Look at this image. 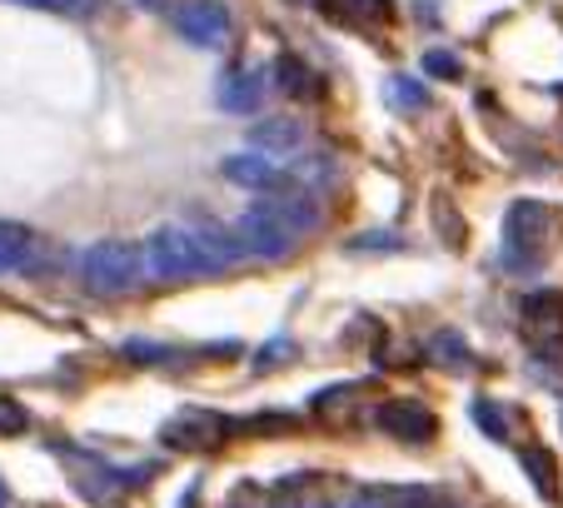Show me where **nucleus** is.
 <instances>
[{
	"label": "nucleus",
	"instance_id": "nucleus-1",
	"mask_svg": "<svg viewBox=\"0 0 563 508\" xmlns=\"http://www.w3.org/2000/svg\"><path fill=\"white\" fill-rule=\"evenodd\" d=\"M314 220L319 214L305 195L275 190V195H265L255 210H245L240 220H234V234H240L245 250L260 254V259H285V254H295L299 240L314 230Z\"/></svg>",
	"mask_w": 563,
	"mask_h": 508
},
{
	"label": "nucleus",
	"instance_id": "nucleus-2",
	"mask_svg": "<svg viewBox=\"0 0 563 508\" xmlns=\"http://www.w3.org/2000/svg\"><path fill=\"white\" fill-rule=\"evenodd\" d=\"M140 259H145V279H159V285H190V279L220 275L214 259L205 254L195 224H159V230H150L145 244H140Z\"/></svg>",
	"mask_w": 563,
	"mask_h": 508
},
{
	"label": "nucleus",
	"instance_id": "nucleus-3",
	"mask_svg": "<svg viewBox=\"0 0 563 508\" xmlns=\"http://www.w3.org/2000/svg\"><path fill=\"white\" fill-rule=\"evenodd\" d=\"M563 230V214L543 200H514L504 214V265L509 269H539L549 265V250Z\"/></svg>",
	"mask_w": 563,
	"mask_h": 508
},
{
	"label": "nucleus",
	"instance_id": "nucleus-4",
	"mask_svg": "<svg viewBox=\"0 0 563 508\" xmlns=\"http://www.w3.org/2000/svg\"><path fill=\"white\" fill-rule=\"evenodd\" d=\"M80 279H86L96 295H125L145 279V259H140L135 244L125 240H100L80 254Z\"/></svg>",
	"mask_w": 563,
	"mask_h": 508
},
{
	"label": "nucleus",
	"instance_id": "nucleus-5",
	"mask_svg": "<svg viewBox=\"0 0 563 508\" xmlns=\"http://www.w3.org/2000/svg\"><path fill=\"white\" fill-rule=\"evenodd\" d=\"M165 15H170L175 35L200 45V51H224L234 35V15L224 0H175Z\"/></svg>",
	"mask_w": 563,
	"mask_h": 508
},
{
	"label": "nucleus",
	"instance_id": "nucleus-6",
	"mask_svg": "<svg viewBox=\"0 0 563 508\" xmlns=\"http://www.w3.org/2000/svg\"><path fill=\"white\" fill-rule=\"evenodd\" d=\"M519 329L533 339L539 354H553V360H559V350H563V295H553V289L523 295L519 299Z\"/></svg>",
	"mask_w": 563,
	"mask_h": 508
},
{
	"label": "nucleus",
	"instance_id": "nucleus-7",
	"mask_svg": "<svg viewBox=\"0 0 563 508\" xmlns=\"http://www.w3.org/2000/svg\"><path fill=\"white\" fill-rule=\"evenodd\" d=\"M374 423H379L389 439H399V444H429V439L439 434L434 409L419 399H384L379 409H374Z\"/></svg>",
	"mask_w": 563,
	"mask_h": 508
},
{
	"label": "nucleus",
	"instance_id": "nucleus-8",
	"mask_svg": "<svg viewBox=\"0 0 563 508\" xmlns=\"http://www.w3.org/2000/svg\"><path fill=\"white\" fill-rule=\"evenodd\" d=\"M230 439V423L220 413H180L159 429V444L165 449H185V454H200V449H214Z\"/></svg>",
	"mask_w": 563,
	"mask_h": 508
},
{
	"label": "nucleus",
	"instance_id": "nucleus-9",
	"mask_svg": "<svg viewBox=\"0 0 563 508\" xmlns=\"http://www.w3.org/2000/svg\"><path fill=\"white\" fill-rule=\"evenodd\" d=\"M220 169H224V180H230V185H240V190H255V195L295 190L285 169H279L269 155H260V150H250V155H230Z\"/></svg>",
	"mask_w": 563,
	"mask_h": 508
},
{
	"label": "nucleus",
	"instance_id": "nucleus-10",
	"mask_svg": "<svg viewBox=\"0 0 563 508\" xmlns=\"http://www.w3.org/2000/svg\"><path fill=\"white\" fill-rule=\"evenodd\" d=\"M250 145H255L260 155H279V159H295L299 150L309 145V130L299 125L295 115H269V120H260V125L250 130Z\"/></svg>",
	"mask_w": 563,
	"mask_h": 508
},
{
	"label": "nucleus",
	"instance_id": "nucleus-11",
	"mask_svg": "<svg viewBox=\"0 0 563 508\" xmlns=\"http://www.w3.org/2000/svg\"><path fill=\"white\" fill-rule=\"evenodd\" d=\"M265 106V75L260 70H230L220 80V110L224 115H255Z\"/></svg>",
	"mask_w": 563,
	"mask_h": 508
},
{
	"label": "nucleus",
	"instance_id": "nucleus-12",
	"mask_svg": "<svg viewBox=\"0 0 563 508\" xmlns=\"http://www.w3.org/2000/svg\"><path fill=\"white\" fill-rule=\"evenodd\" d=\"M70 478L80 484V494H86L90 504H115L120 498V474L100 464L96 454H70Z\"/></svg>",
	"mask_w": 563,
	"mask_h": 508
},
{
	"label": "nucleus",
	"instance_id": "nucleus-13",
	"mask_svg": "<svg viewBox=\"0 0 563 508\" xmlns=\"http://www.w3.org/2000/svg\"><path fill=\"white\" fill-rule=\"evenodd\" d=\"M35 254H41V234H35L31 224L0 220V275H21V269H31Z\"/></svg>",
	"mask_w": 563,
	"mask_h": 508
},
{
	"label": "nucleus",
	"instance_id": "nucleus-14",
	"mask_svg": "<svg viewBox=\"0 0 563 508\" xmlns=\"http://www.w3.org/2000/svg\"><path fill=\"white\" fill-rule=\"evenodd\" d=\"M195 234H200V244H205V254L214 259V269H230V265H240L245 259V240L234 234V224H220V220H195Z\"/></svg>",
	"mask_w": 563,
	"mask_h": 508
},
{
	"label": "nucleus",
	"instance_id": "nucleus-15",
	"mask_svg": "<svg viewBox=\"0 0 563 508\" xmlns=\"http://www.w3.org/2000/svg\"><path fill=\"white\" fill-rule=\"evenodd\" d=\"M275 85H279V100H299V106L319 100V75L309 70L299 55H279L275 60Z\"/></svg>",
	"mask_w": 563,
	"mask_h": 508
},
{
	"label": "nucleus",
	"instance_id": "nucleus-16",
	"mask_svg": "<svg viewBox=\"0 0 563 508\" xmlns=\"http://www.w3.org/2000/svg\"><path fill=\"white\" fill-rule=\"evenodd\" d=\"M319 11L334 25H384L394 15L389 0H319Z\"/></svg>",
	"mask_w": 563,
	"mask_h": 508
},
{
	"label": "nucleus",
	"instance_id": "nucleus-17",
	"mask_svg": "<svg viewBox=\"0 0 563 508\" xmlns=\"http://www.w3.org/2000/svg\"><path fill=\"white\" fill-rule=\"evenodd\" d=\"M519 464H523V474L533 478V488H539L549 504H559V459H553L543 444H523L519 449Z\"/></svg>",
	"mask_w": 563,
	"mask_h": 508
},
{
	"label": "nucleus",
	"instance_id": "nucleus-18",
	"mask_svg": "<svg viewBox=\"0 0 563 508\" xmlns=\"http://www.w3.org/2000/svg\"><path fill=\"white\" fill-rule=\"evenodd\" d=\"M360 399V384H340V389H324V394H314V404L309 409L319 413V419H344V409Z\"/></svg>",
	"mask_w": 563,
	"mask_h": 508
},
{
	"label": "nucleus",
	"instance_id": "nucleus-19",
	"mask_svg": "<svg viewBox=\"0 0 563 508\" xmlns=\"http://www.w3.org/2000/svg\"><path fill=\"white\" fill-rule=\"evenodd\" d=\"M389 106L405 110V115H419V110H424V85L409 80V75H394L389 80Z\"/></svg>",
	"mask_w": 563,
	"mask_h": 508
},
{
	"label": "nucleus",
	"instance_id": "nucleus-20",
	"mask_svg": "<svg viewBox=\"0 0 563 508\" xmlns=\"http://www.w3.org/2000/svg\"><path fill=\"white\" fill-rule=\"evenodd\" d=\"M504 409L494 399H474V423H484V434L489 439H509V429H504Z\"/></svg>",
	"mask_w": 563,
	"mask_h": 508
},
{
	"label": "nucleus",
	"instance_id": "nucleus-21",
	"mask_svg": "<svg viewBox=\"0 0 563 508\" xmlns=\"http://www.w3.org/2000/svg\"><path fill=\"white\" fill-rule=\"evenodd\" d=\"M25 429H31V413H25L15 399H0V434L15 439V434H25Z\"/></svg>",
	"mask_w": 563,
	"mask_h": 508
},
{
	"label": "nucleus",
	"instance_id": "nucleus-22",
	"mask_svg": "<svg viewBox=\"0 0 563 508\" xmlns=\"http://www.w3.org/2000/svg\"><path fill=\"white\" fill-rule=\"evenodd\" d=\"M21 5H35V11H51V15H90L100 0H21Z\"/></svg>",
	"mask_w": 563,
	"mask_h": 508
},
{
	"label": "nucleus",
	"instance_id": "nucleus-23",
	"mask_svg": "<svg viewBox=\"0 0 563 508\" xmlns=\"http://www.w3.org/2000/svg\"><path fill=\"white\" fill-rule=\"evenodd\" d=\"M275 508H334V504H324L319 494H295V484H279L275 488Z\"/></svg>",
	"mask_w": 563,
	"mask_h": 508
},
{
	"label": "nucleus",
	"instance_id": "nucleus-24",
	"mask_svg": "<svg viewBox=\"0 0 563 508\" xmlns=\"http://www.w3.org/2000/svg\"><path fill=\"white\" fill-rule=\"evenodd\" d=\"M424 70L439 75V80H459V75H464V70H459V60H454L449 51H429V55H424Z\"/></svg>",
	"mask_w": 563,
	"mask_h": 508
},
{
	"label": "nucleus",
	"instance_id": "nucleus-25",
	"mask_svg": "<svg viewBox=\"0 0 563 508\" xmlns=\"http://www.w3.org/2000/svg\"><path fill=\"white\" fill-rule=\"evenodd\" d=\"M434 360H444V364H468V350L459 344V334H434Z\"/></svg>",
	"mask_w": 563,
	"mask_h": 508
},
{
	"label": "nucleus",
	"instance_id": "nucleus-26",
	"mask_svg": "<svg viewBox=\"0 0 563 508\" xmlns=\"http://www.w3.org/2000/svg\"><path fill=\"white\" fill-rule=\"evenodd\" d=\"M434 210H439V214H444V230H449V244H459V240H464V230H459V220H454V205H449V200H434Z\"/></svg>",
	"mask_w": 563,
	"mask_h": 508
},
{
	"label": "nucleus",
	"instance_id": "nucleus-27",
	"mask_svg": "<svg viewBox=\"0 0 563 508\" xmlns=\"http://www.w3.org/2000/svg\"><path fill=\"white\" fill-rule=\"evenodd\" d=\"M230 508H275V498H260L255 488H245V494H234Z\"/></svg>",
	"mask_w": 563,
	"mask_h": 508
},
{
	"label": "nucleus",
	"instance_id": "nucleus-28",
	"mask_svg": "<svg viewBox=\"0 0 563 508\" xmlns=\"http://www.w3.org/2000/svg\"><path fill=\"white\" fill-rule=\"evenodd\" d=\"M344 508H389V504H384L379 494H354V498H350V504H344Z\"/></svg>",
	"mask_w": 563,
	"mask_h": 508
},
{
	"label": "nucleus",
	"instance_id": "nucleus-29",
	"mask_svg": "<svg viewBox=\"0 0 563 508\" xmlns=\"http://www.w3.org/2000/svg\"><path fill=\"white\" fill-rule=\"evenodd\" d=\"M135 5H145V11H155V15L170 11V0H135Z\"/></svg>",
	"mask_w": 563,
	"mask_h": 508
},
{
	"label": "nucleus",
	"instance_id": "nucleus-30",
	"mask_svg": "<svg viewBox=\"0 0 563 508\" xmlns=\"http://www.w3.org/2000/svg\"><path fill=\"white\" fill-rule=\"evenodd\" d=\"M295 5H319V0H295Z\"/></svg>",
	"mask_w": 563,
	"mask_h": 508
},
{
	"label": "nucleus",
	"instance_id": "nucleus-31",
	"mask_svg": "<svg viewBox=\"0 0 563 508\" xmlns=\"http://www.w3.org/2000/svg\"><path fill=\"white\" fill-rule=\"evenodd\" d=\"M0 508H5V498H0Z\"/></svg>",
	"mask_w": 563,
	"mask_h": 508
}]
</instances>
